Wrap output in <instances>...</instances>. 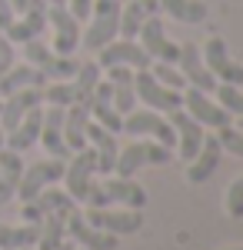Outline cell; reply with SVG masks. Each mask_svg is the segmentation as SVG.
<instances>
[{"mask_svg": "<svg viewBox=\"0 0 243 250\" xmlns=\"http://www.w3.org/2000/svg\"><path fill=\"white\" fill-rule=\"evenodd\" d=\"M87 207H130V210H143L147 207V190L133 180V177H117L107 173V180H100L90 187Z\"/></svg>", "mask_w": 243, "mask_h": 250, "instance_id": "cell-1", "label": "cell"}, {"mask_svg": "<svg viewBox=\"0 0 243 250\" xmlns=\"http://www.w3.org/2000/svg\"><path fill=\"white\" fill-rule=\"evenodd\" d=\"M173 160V150L150 140V137H133L127 147L117 150V160H113V173L117 177H137V170L143 167H163Z\"/></svg>", "mask_w": 243, "mask_h": 250, "instance_id": "cell-2", "label": "cell"}, {"mask_svg": "<svg viewBox=\"0 0 243 250\" xmlns=\"http://www.w3.org/2000/svg\"><path fill=\"white\" fill-rule=\"evenodd\" d=\"M117 30H120V0H94L87 14V30H80V47H87V54H97L117 37Z\"/></svg>", "mask_w": 243, "mask_h": 250, "instance_id": "cell-3", "label": "cell"}, {"mask_svg": "<svg viewBox=\"0 0 243 250\" xmlns=\"http://www.w3.org/2000/svg\"><path fill=\"white\" fill-rule=\"evenodd\" d=\"M20 47H23V63L37 67L47 80H70L77 74V67H80V60H77V57L54 54V50H50L40 37L27 40V43H20Z\"/></svg>", "mask_w": 243, "mask_h": 250, "instance_id": "cell-4", "label": "cell"}, {"mask_svg": "<svg viewBox=\"0 0 243 250\" xmlns=\"http://www.w3.org/2000/svg\"><path fill=\"white\" fill-rule=\"evenodd\" d=\"M120 134H130V137H150V140H157V144H163V147H177V134H173V127H170L167 114H157V110H150V107H133L130 114L123 117V130Z\"/></svg>", "mask_w": 243, "mask_h": 250, "instance_id": "cell-5", "label": "cell"}, {"mask_svg": "<svg viewBox=\"0 0 243 250\" xmlns=\"http://www.w3.org/2000/svg\"><path fill=\"white\" fill-rule=\"evenodd\" d=\"M133 90H137V104H143L157 114H173L183 107V90H170L150 70H133Z\"/></svg>", "mask_w": 243, "mask_h": 250, "instance_id": "cell-6", "label": "cell"}, {"mask_svg": "<svg viewBox=\"0 0 243 250\" xmlns=\"http://www.w3.org/2000/svg\"><path fill=\"white\" fill-rule=\"evenodd\" d=\"M97 160H94V150L90 147H83V150H74V154L67 157V164H63V190L74 197L77 204H83L87 200V193L94 187L97 180Z\"/></svg>", "mask_w": 243, "mask_h": 250, "instance_id": "cell-7", "label": "cell"}, {"mask_svg": "<svg viewBox=\"0 0 243 250\" xmlns=\"http://www.w3.org/2000/svg\"><path fill=\"white\" fill-rule=\"evenodd\" d=\"M200 57H203L206 70L217 77V83H233V87H243V63L230 57V47L220 34H210L206 43L200 47Z\"/></svg>", "mask_w": 243, "mask_h": 250, "instance_id": "cell-8", "label": "cell"}, {"mask_svg": "<svg viewBox=\"0 0 243 250\" xmlns=\"http://www.w3.org/2000/svg\"><path fill=\"white\" fill-rule=\"evenodd\" d=\"M83 220L97 227V230H107L113 237H127L137 233L143 227V210H130V207H87Z\"/></svg>", "mask_w": 243, "mask_h": 250, "instance_id": "cell-9", "label": "cell"}, {"mask_svg": "<svg viewBox=\"0 0 243 250\" xmlns=\"http://www.w3.org/2000/svg\"><path fill=\"white\" fill-rule=\"evenodd\" d=\"M70 210H77V200L63 190V187L50 184V187H43L37 197L23 200L20 217H23L27 224H40V220H43V217H50V213H63V217H67Z\"/></svg>", "mask_w": 243, "mask_h": 250, "instance_id": "cell-10", "label": "cell"}, {"mask_svg": "<svg viewBox=\"0 0 243 250\" xmlns=\"http://www.w3.org/2000/svg\"><path fill=\"white\" fill-rule=\"evenodd\" d=\"M63 164L67 160H60V157H43V160H34V164H23V173H20V184H17V197L20 200H30L43 187L60 184Z\"/></svg>", "mask_w": 243, "mask_h": 250, "instance_id": "cell-11", "label": "cell"}, {"mask_svg": "<svg viewBox=\"0 0 243 250\" xmlns=\"http://www.w3.org/2000/svg\"><path fill=\"white\" fill-rule=\"evenodd\" d=\"M153 60L147 57V50L127 37H113L107 47L97 50V67L107 70V67H130V70H150Z\"/></svg>", "mask_w": 243, "mask_h": 250, "instance_id": "cell-12", "label": "cell"}, {"mask_svg": "<svg viewBox=\"0 0 243 250\" xmlns=\"http://www.w3.org/2000/svg\"><path fill=\"white\" fill-rule=\"evenodd\" d=\"M137 43L147 50L150 60H160V63H177V57H180V43H173L167 37V27H163L160 14L143 20V27L137 30Z\"/></svg>", "mask_w": 243, "mask_h": 250, "instance_id": "cell-13", "label": "cell"}, {"mask_svg": "<svg viewBox=\"0 0 243 250\" xmlns=\"http://www.w3.org/2000/svg\"><path fill=\"white\" fill-rule=\"evenodd\" d=\"M183 110H187L203 130H220V127H230V124H233V117L226 114L210 94L197 90V87H183Z\"/></svg>", "mask_w": 243, "mask_h": 250, "instance_id": "cell-14", "label": "cell"}, {"mask_svg": "<svg viewBox=\"0 0 243 250\" xmlns=\"http://www.w3.org/2000/svg\"><path fill=\"white\" fill-rule=\"evenodd\" d=\"M47 27L54 30L50 50L54 54H63V57H74L77 47H80V20L63 3H57V7H47Z\"/></svg>", "mask_w": 243, "mask_h": 250, "instance_id": "cell-15", "label": "cell"}, {"mask_svg": "<svg viewBox=\"0 0 243 250\" xmlns=\"http://www.w3.org/2000/svg\"><path fill=\"white\" fill-rule=\"evenodd\" d=\"M47 0H30L23 10H20L17 17L10 20V27L3 30V37L10 40L14 47H20V43H27V40L40 37L43 30H47Z\"/></svg>", "mask_w": 243, "mask_h": 250, "instance_id": "cell-16", "label": "cell"}, {"mask_svg": "<svg viewBox=\"0 0 243 250\" xmlns=\"http://www.w3.org/2000/svg\"><path fill=\"white\" fill-rule=\"evenodd\" d=\"M220 157H223V147H220L217 134H206L203 144H200V150L187 160V184H193V187L206 184V180L217 173V167H220Z\"/></svg>", "mask_w": 243, "mask_h": 250, "instance_id": "cell-17", "label": "cell"}, {"mask_svg": "<svg viewBox=\"0 0 243 250\" xmlns=\"http://www.w3.org/2000/svg\"><path fill=\"white\" fill-rule=\"evenodd\" d=\"M177 70L183 74L187 87H197V90H203V94H213V87H217V77L206 70V63H203V57H200V47H197V43H180Z\"/></svg>", "mask_w": 243, "mask_h": 250, "instance_id": "cell-18", "label": "cell"}, {"mask_svg": "<svg viewBox=\"0 0 243 250\" xmlns=\"http://www.w3.org/2000/svg\"><path fill=\"white\" fill-rule=\"evenodd\" d=\"M40 104H43L40 87H27V90H17V94L0 97V130H3V134L14 130L20 120L30 114L34 107H40Z\"/></svg>", "mask_w": 243, "mask_h": 250, "instance_id": "cell-19", "label": "cell"}, {"mask_svg": "<svg viewBox=\"0 0 243 250\" xmlns=\"http://www.w3.org/2000/svg\"><path fill=\"white\" fill-rule=\"evenodd\" d=\"M67 237L83 250H117V244H120L113 233L90 227L83 220V210H70V217H67Z\"/></svg>", "mask_w": 243, "mask_h": 250, "instance_id": "cell-20", "label": "cell"}, {"mask_svg": "<svg viewBox=\"0 0 243 250\" xmlns=\"http://www.w3.org/2000/svg\"><path fill=\"white\" fill-rule=\"evenodd\" d=\"M167 120H170V127H173V134H177V147H173V150L183 157V160H190V157L200 150L206 130L187 114V110H183V107H180V110H173V114H167Z\"/></svg>", "mask_w": 243, "mask_h": 250, "instance_id": "cell-21", "label": "cell"}, {"mask_svg": "<svg viewBox=\"0 0 243 250\" xmlns=\"http://www.w3.org/2000/svg\"><path fill=\"white\" fill-rule=\"evenodd\" d=\"M37 144H43L47 157H60V160L70 157L67 144H63V107H47L43 104V120H40V140Z\"/></svg>", "mask_w": 243, "mask_h": 250, "instance_id": "cell-22", "label": "cell"}, {"mask_svg": "<svg viewBox=\"0 0 243 250\" xmlns=\"http://www.w3.org/2000/svg\"><path fill=\"white\" fill-rule=\"evenodd\" d=\"M87 147L94 150V160H97V173H113V160H117V134H110L107 127L100 124H87Z\"/></svg>", "mask_w": 243, "mask_h": 250, "instance_id": "cell-23", "label": "cell"}, {"mask_svg": "<svg viewBox=\"0 0 243 250\" xmlns=\"http://www.w3.org/2000/svg\"><path fill=\"white\" fill-rule=\"evenodd\" d=\"M107 83H110V100L113 110L120 117H127L137 107V90H133V70L130 67H107Z\"/></svg>", "mask_w": 243, "mask_h": 250, "instance_id": "cell-24", "label": "cell"}, {"mask_svg": "<svg viewBox=\"0 0 243 250\" xmlns=\"http://www.w3.org/2000/svg\"><path fill=\"white\" fill-rule=\"evenodd\" d=\"M87 124H90V104L63 107V144L70 154L87 147Z\"/></svg>", "mask_w": 243, "mask_h": 250, "instance_id": "cell-25", "label": "cell"}, {"mask_svg": "<svg viewBox=\"0 0 243 250\" xmlns=\"http://www.w3.org/2000/svg\"><path fill=\"white\" fill-rule=\"evenodd\" d=\"M40 120H43V104L34 107V110L23 117L14 130H7V134H3V147H7V150H17V154L30 150V147L40 140Z\"/></svg>", "mask_w": 243, "mask_h": 250, "instance_id": "cell-26", "label": "cell"}, {"mask_svg": "<svg viewBox=\"0 0 243 250\" xmlns=\"http://www.w3.org/2000/svg\"><path fill=\"white\" fill-rule=\"evenodd\" d=\"M90 120L100 124V127H107L110 134H120V130H123V117L113 110L110 83H107V80H100L94 87V94H90Z\"/></svg>", "mask_w": 243, "mask_h": 250, "instance_id": "cell-27", "label": "cell"}, {"mask_svg": "<svg viewBox=\"0 0 243 250\" xmlns=\"http://www.w3.org/2000/svg\"><path fill=\"white\" fill-rule=\"evenodd\" d=\"M43 83H47V77L40 74L37 67H30V63H14V67L0 77V97L27 90V87H43Z\"/></svg>", "mask_w": 243, "mask_h": 250, "instance_id": "cell-28", "label": "cell"}, {"mask_svg": "<svg viewBox=\"0 0 243 250\" xmlns=\"http://www.w3.org/2000/svg\"><path fill=\"white\" fill-rule=\"evenodd\" d=\"M40 224H0V250H23L37 247Z\"/></svg>", "mask_w": 243, "mask_h": 250, "instance_id": "cell-29", "label": "cell"}, {"mask_svg": "<svg viewBox=\"0 0 243 250\" xmlns=\"http://www.w3.org/2000/svg\"><path fill=\"white\" fill-rule=\"evenodd\" d=\"M160 14H167L177 23H203L206 20V3L203 0H157Z\"/></svg>", "mask_w": 243, "mask_h": 250, "instance_id": "cell-30", "label": "cell"}, {"mask_svg": "<svg viewBox=\"0 0 243 250\" xmlns=\"http://www.w3.org/2000/svg\"><path fill=\"white\" fill-rule=\"evenodd\" d=\"M70 217V213H67ZM67 217L63 213H50L40 220V233H37V250H57L67 240Z\"/></svg>", "mask_w": 243, "mask_h": 250, "instance_id": "cell-31", "label": "cell"}, {"mask_svg": "<svg viewBox=\"0 0 243 250\" xmlns=\"http://www.w3.org/2000/svg\"><path fill=\"white\" fill-rule=\"evenodd\" d=\"M100 67H97V60H83L80 67H77V74L70 80H74V90H77V104H90V94H94V87L100 83Z\"/></svg>", "mask_w": 243, "mask_h": 250, "instance_id": "cell-32", "label": "cell"}, {"mask_svg": "<svg viewBox=\"0 0 243 250\" xmlns=\"http://www.w3.org/2000/svg\"><path fill=\"white\" fill-rule=\"evenodd\" d=\"M40 94H43V104L47 107H70V104H77L74 80H47L40 87Z\"/></svg>", "mask_w": 243, "mask_h": 250, "instance_id": "cell-33", "label": "cell"}, {"mask_svg": "<svg viewBox=\"0 0 243 250\" xmlns=\"http://www.w3.org/2000/svg\"><path fill=\"white\" fill-rule=\"evenodd\" d=\"M213 100L223 107L230 117H243V87H233V83H217L213 87Z\"/></svg>", "mask_w": 243, "mask_h": 250, "instance_id": "cell-34", "label": "cell"}, {"mask_svg": "<svg viewBox=\"0 0 243 250\" xmlns=\"http://www.w3.org/2000/svg\"><path fill=\"white\" fill-rule=\"evenodd\" d=\"M150 74L160 80L163 87H170V90H183V87H187V80L177 70V63H160V60H153V63H150Z\"/></svg>", "mask_w": 243, "mask_h": 250, "instance_id": "cell-35", "label": "cell"}, {"mask_svg": "<svg viewBox=\"0 0 243 250\" xmlns=\"http://www.w3.org/2000/svg\"><path fill=\"white\" fill-rule=\"evenodd\" d=\"M223 207H226V217H233V220H240V217H243V173L226 187Z\"/></svg>", "mask_w": 243, "mask_h": 250, "instance_id": "cell-36", "label": "cell"}, {"mask_svg": "<svg viewBox=\"0 0 243 250\" xmlns=\"http://www.w3.org/2000/svg\"><path fill=\"white\" fill-rule=\"evenodd\" d=\"M217 140H220L223 154L243 157V130H237L233 124H230V127H220V130H217Z\"/></svg>", "mask_w": 243, "mask_h": 250, "instance_id": "cell-37", "label": "cell"}, {"mask_svg": "<svg viewBox=\"0 0 243 250\" xmlns=\"http://www.w3.org/2000/svg\"><path fill=\"white\" fill-rule=\"evenodd\" d=\"M14 60H17V50H14V43L3 37V30H0V77L14 67Z\"/></svg>", "mask_w": 243, "mask_h": 250, "instance_id": "cell-38", "label": "cell"}, {"mask_svg": "<svg viewBox=\"0 0 243 250\" xmlns=\"http://www.w3.org/2000/svg\"><path fill=\"white\" fill-rule=\"evenodd\" d=\"M63 7H67V10H70V14L83 23V20H87V14H90V7H94V0H63Z\"/></svg>", "mask_w": 243, "mask_h": 250, "instance_id": "cell-39", "label": "cell"}, {"mask_svg": "<svg viewBox=\"0 0 243 250\" xmlns=\"http://www.w3.org/2000/svg\"><path fill=\"white\" fill-rule=\"evenodd\" d=\"M17 17L14 14V7H10V0H0V30H7L10 27V20Z\"/></svg>", "mask_w": 243, "mask_h": 250, "instance_id": "cell-40", "label": "cell"}, {"mask_svg": "<svg viewBox=\"0 0 243 250\" xmlns=\"http://www.w3.org/2000/svg\"><path fill=\"white\" fill-rule=\"evenodd\" d=\"M27 3H30V0H10V7H14V14H20V10H23Z\"/></svg>", "mask_w": 243, "mask_h": 250, "instance_id": "cell-41", "label": "cell"}, {"mask_svg": "<svg viewBox=\"0 0 243 250\" xmlns=\"http://www.w3.org/2000/svg\"><path fill=\"white\" fill-rule=\"evenodd\" d=\"M47 3H50V7H57V3H63V0H47Z\"/></svg>", "mask_w": 243, "mask_h": 250, "instance_id": "cell-42", "label": "cell"}, {"mask_svg": "<svg viewBox=\"0 0 243 250\" xmlns=\"http://www.w3.org/2000/svg\"><path fill=\"white\" fill-rule=\"evenodd\" d=\"M237 130H243V117H240V127H237Z\"/></svg>", "mask_w": 243, "mask_h": 250, "instance_id": "cell-43", "label": "cell"}, {"mask_svg": "<svg viewBox=\"0 0 243 250\" xmlns=\"http://www.w3.org/2000/svg\"><path fill=\"white\" fill-rule=\"evenodd\" d=\"M226 250H243V247H226Z\"/></svg>", "mask_w": 243, "mask_h": 250, "instance_id": "cell-44", "label": "cell"}, {"mask_svg": "<svg viewBox=\"0 0 243 250\" xmlns=\"http://www.w3.org/2000/svg\"><path fill=\"white\" fill-rule=\"evenodd\" d=\"M77 250H83V247H77Z\"/></svg>", "mask_w": 243, "mask_h": 250, "instance_id": "cell-45", "label": "cell"}]
</instances>
